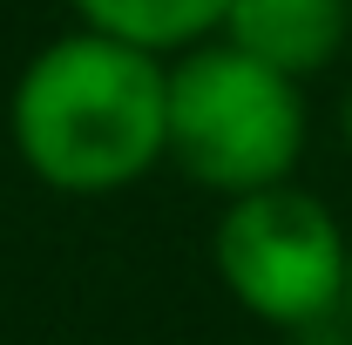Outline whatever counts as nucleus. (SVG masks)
Wrapping results in <instances>:
<instances>
[{"label": "nucleus", "instance_id": "obj_1", "mask_svg": "<svg viewBox=\"0 0 352 345\" xmlns=\"http://www.w3.org/2000/svg\"><path fill=\"white\" fill-rule=\"evenodd\" d=\"M7 135L34 183L61 197H116L170 163V61L75 27L14 75Z\"/></svg>", "mask_w": 352, "mask_h": 345}, {"label": "nucleus", "instance_id": "obj_2", "mask_svg": "<svg viewBox=\"0 0 352 345\" xmlns=\"http://www.w3.org/2000/svg\"><path fill=\"white\" fill-rule=\"evenodd\" d=\"M305 88L237 41L183 47L170 61V163L210 197H244L264 183H292L305 156Z\"/></svg>", "mask_w": 352, "mask_h": 345}, {"label": "nucleus", "instance_id": "obj_3", "mask_svg": "<svg viewBox=\"0 0 352 345\" xmlns=\"http://www.w3.org/2000/svg\"><path fill=\"white\" fill-rule=\"evenodd\" d=\"M346 258L352 230L298 183L223 197L210 230V264L230 304L278 332H318L346 318Z\"/></svg>", "mask_w": 352, "mask_h": 345}, {"label": "nucleus", "instance_id": "obj_4", "mask_svg": "<svg viewBox=\"0 0 352 345\" xmlns=\"http://www.w3.org/2000/svg\"><path fill=\"white\" fill-rule=\"evenodd\" d=\"M346 27H352V0H230L217 34L305 82L346 47Z\"/></svg>", "mask_w": 352, "mask_h": 345}, {"label": "nucleus", "instance_id": "obj_5", "mask_svg": "<svg viewBox=\"0 0 352 345\" xmlns=\"http://www.w3.org/2000/svg\"><path fill=\"white\" fill-rule=\"evenodd\" d=\"M68 7H75L82 27H102L116 41H135V47L170 61V54L217 34L230 0H68Z\"/></svg>", "mask_w": 352, "mask_h": 345}, {"label": "nucleus", "instance_id": "obj_6", "mask_svg": "<svg viewBox=\"0 0 352 345\" xmlns=\"http://www.w3.org/2000/svg\"><path fill=\"white\" fill-rule=\"evenodd\" d=\"M339 135H346V149H352V82H346V102H339Z\"/></svg>", "mask_w": 352, "mask_h": 345}, {"label": "nucleus", "instance_id": "obj_7", "mask_svg": "<svg viewBox=\"0 0 352 345\" xmlns=\"http://www.w3.org/2000/svg\"><path fill=\"white\" fill-rule=\"evenodd\" d=\"M346 325H352V258H346Z\"/></svg>", "mask_w": 352, "mask_h": 345}]
</instances>
